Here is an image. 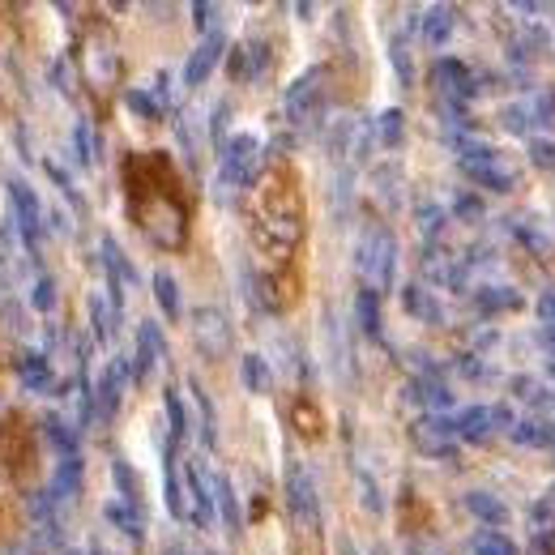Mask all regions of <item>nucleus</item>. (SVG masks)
Listing matches in <instances>:
<instances>
[{
	"instance_id": "f257e3e1",
	"label": "nucleus",
	"mask_w": 555,
	"mask_h": 555,
	"mask_svg": "<svg viewBox=\"0 0 555 555\" xmlns=\"http://www.w3.org/2000/svg\"><path fill=\"white\" fill-rule=\"evenodd\" d=\"M355 269H359L363 287H372L376 295L393 291V282H398V235L389 227H368L359 235Z\"/></svg>"
},
{
	"instance_id": "f03ea898",
	"label": "nucleus",
	"mask_w": 555,
	"mask_h": 555,
	"mask_svg": "<svg viewBox=\"0 0 555 555\" xmlns=\"http://www.w3.org/2000/svg\"><path fill=\"white\" fill-rule=\"evenodd\" d=\"M457 150H462L457 163L479 188H491V193H513L517 188V167L500 150L483 146V141H457Z\"/></svg>"
},
{
	"instance_id": "7ed1b4c3",
	"label": "nucleus",
	"mask_w": 555,
	"mask_h": 555,
	"mask_svg": "<svg viewBox=\"0 0 555 555\" xmlns=\"http://www.w3.org/2000/svg\"><path fill=\"white\" fill-rule=\"evenodd\" d=\"M261 163H265V150L252 133H235L231 141H222V167H218V180L227 188H248L257 184L261 176Z\"/></svg>"
},
{
	"instance_id": "20e7f679",
	"label": "nucleus",
	"mask_w": 555,
	"mask_h": 555,
	"mask_svg": "<svg viewBox=\"0 0 555 555\" xmlns=\"http://www.w3.org/2000/svg\"><path fill=\"white\" fill-rule=\"evenodd\" d=\"M282 491H287V509L295 517V526L321 530V496H316V479H312V470L304 462H291L287 466Z\"/></svg>"
},
{
	"instance_id": "39448f33",
	"label": "nucleus",
	"mask_w": 555,
	"mask_h": 555,
	"mask_svg": "<svg viewBox=\"0 0 555 555\" xmlns=\"http://www.w3.org/2000/svg\"><path fill=\"white\" fill-rule=\"evenodd\" d=\"M325 107V69L312 65L295 77V82L287 86V99H282V111H287L291 124H312L316 116H321Z\"/></svg>"
},
{
	"instance_id": "423d86ee",
	"label": "nucleus",
	"mask_w": 555,
	"mask_h": 555,
	"mask_svg": "<svg viewBox=\"0 0 555 555\" xmlns=\"http://www.w3.org/2000/svg\"><path fill=\"white\" fill-rule=\"evenodd\" d=\"M193 346L201 351V359H210V363H218V359H227V351H231V321H227V312H222L218 304H201L197 312H193Z\"/></svg>"
},
{
	"instance_id": "0eeeda50",
	"label": "nucleus",
	"mask_w": 555,
	"mask_h": 555,
	"mask_svg": "<svg viewBox=\"0 0 555 555\" xmlns=\"http://www.w3.org/2000/svg\"><path fill=\"white\" fill-rule=\"evenodd\" d=\"M5 188H9L13 227H18V235L26 240V248L35 252V248H39V235H43V201H39L35 188H30L26 180H18V176H13Z\"/></svg>"
},
{
	"instance_id": "6e6552de",
	"label": "nucleus",
	"mask_w": 555,
	"mask_h": 555,
	"mask_svg": "<svg viewBox=\"0 0 555 555\" xmlns=\"http://www.w3.org/2000/svg\"><path fill=\"white\" fill-rule=\"evenodd\" d=\"M410 444L423 453V457H453L457 453V432H453V419H444V415H423L410 423Z\"/></svg>"
},
{
	"instance_id": "1a4fd4ad",
	"label": "nucleus",
	"mask_w": 555,
	"mask_h": 555,
	"mask_svg": "<svg viewBox=\"0 0 555 555\" xmlns=\"http://www.w3.org/2000/svg\"><path fill=\"white\" fill-rule=\"evenodd\" d=\"M133 380V359L129 355H116L103 368L99 376V389H94V406H99V419L111 423L116 419V410H120V398H124V385Z\"/></svg>"
},
{
	"instance_id": "9d476101",
	"label": "nucleus",
	"mask_w": 555,
	"mask_h": 555,
	"mask_svg": "<svg viewBox=\"0 0 555 555\" xmlns=\"http://www.w3.org/2000/svg\"><path fill=\"white\" fill-rule=\"evenodd\" d=\"M432 77H436V86H440V94H444V103H449V107H466V99L479 90V86H474L470 65H466V60H457V56H440L432 65Z\"/></svg>"
},
{
	"instance_id": "9b49d317",
	"label": "nucleus",
	"mask_w": 555,
	"mask_h": 555,
	"mask_svg": "<svg viewBox=\"0 0 555 555\" xmlns=\"http://www.w3.org/2000/svg\"><path fill=\"white\" fill-rule=\"evenodd\" d=\"M184 491H188V521L197 530H210L214 526V487H210V474H205L201 462H188L184 466Z\"/></svg>"
},
{
	"instance_id": "f8f14e48",
	"label": "nucleus",
	"mask_w": 555,
	"mask_h": 555,
	"mask_svg": "<svg viewBox=\"0 0 555 555\" xmlns=\"http://www.w3.org/2000/svg\"><path fill=\"white\" fill-rule=\"evenodd\" d=\"M222 52H227V35H222V30H210V35H205V39L193 47V56H188V65H184V86H188V90L205 86V77L218 69Z\"/></svg>"
},
{
	"instance_id": "ddd939ff",
	"label": "nucleus",
	"mask_w": 555,
	"mask_h": 555,
	"mask_svg": "<svg viewBox=\"0 0 555 555\" xmlns=\"http://www.w3.org/2000/svg\"><path fill=\"white\" fill-rule=\"evenodd\" d=\"M167 355V338H163V329H158V321H141L137 325V351L129 355L133 359V380L141 385L150 372H154V363Z\"/></svg>"
},
{
	"instance_id": "4468645a",
	"label": "nucleus",
	"mask_w": 555,
	"mask_h": 555,
	"mask_svg": "<svg viewBox=\"0 0 555 555\" xmlns=\"http://www.w3.org/2000/svg\"><path fill=\"white\" fill-rule=\"evenodd\" d=\"M103 261H107V287H111V308L124 304V287H133L137 282V269L129 265V257L120 252V244L103 235Z\"/></svg>"
},
{
	"instance_id": "2eb2a0df",
	"label": "nucleus",
	"mask_w": 555,
	"mask_h": 555,
	"mask_svg": "<svg viewBox=\"0 0 555 555\" xmlns=\"http://www.w3.org/2000/svg\"><path fill=\"white\" fill-rule=\"evenodd\" d=\"M82 479H86L82 453L60 457V462H56V474H52V487H47V500H52V504H69V500H77V491H82Z\"/></svg>"
},
{
	"instance_id": "dca6fc26",
	"label": "nucleus",
	"mask_w": 555,
	"mask_h": 555,
	"mask_svg": "<svg viewBox=\"0 0 555 555\" xmlns=\"http://www.w3.org/2000/svg\"><path fill=\"white\" fill-rule=\"evenodd\" d=\"M13 372H18L22 389H30V393H47V389L56 385L52 363H47V355H43V351H22V355H18V363H13Z\"/></svg>"
},
{
	"instance_id": "f3484780",
	"label": "nucleus",
	"mask_w": 555,
	"mask_h": 555,
	"mask_svg": "<svg viewBox=\"0 0 555 555\" xmlns=\"http://www.w3.org/2000/svg\"><path fill=\"white\" fill-rule=\"evenodd\" d=\"M406 402L427 406L432 415H444V410L453 406V393H449V385H444V380H436V376H419V380H410V385H406Z\"/></svg>"
},
{
	"instance_id": "a211bd4d",
	"label": "nucleus",
	"mask_w": 555,
	"mask_h": 555,
	"mask_svg": "<svg viewBox=\"0 0 555 555\" xmlns=\"http://www.w3.org/2000/svg\"><path fill=\"white\" fill-rule=\"evenodd\" d=\"M466 513L479 521L483 530H496L509 521V504H504L500 496H491V491H466Z\"/></svg>"
},
{
	"instance_id": "6ab92c4d",
	"label": "nucleus",
	"mask_w": 555,
	"mask_h": 555,
	"mask_svg": "<svg viewBox=\"0 0 555 555\" xmlns=\"http://www.w3.org/2000/svg\"><path fill=\"white\" fill-rule=\"evenodd\" d=\"M210 487H214V513L222 517L227 534H240L244 530V517H240V496H235L231 479H227V474H214Z\"/></svg>"
},
{
	"instance_id": "aec40b11",
	"label": "nucleus",
	"mask_w": 555,
	"mask_h": 555,
	"mask_svg": "<svg viewBox=\"0 0 555 555\" xmlns=\"http://www.w3.org/2000/svg\"><path fill=\"white\" fill-rule=\"evenodd\" d=\"M103 517L107 526H116L120 534H129L133 543H141V534H146V517H141V504H129V500H107L103 504Z\"/></svg>"
},
{
	"instance_id": "412c9836",
	"label": "nucleus",
	"mask_w": 555,
	"mask_h": 555,
	"mask_svg": "<svg viewBox=\"0 0 555 555\" xmlns=\"http://www.w3.org/2000/svg\"><path fill=\"white\" fill-rule=\"evenodd\" d=\"M402 308L415 316V321H423V325H440L444 321V308H440V299L427 291V287H419V282H410V287H402Z\"/></svg>"
},
{
	"instance_id": "4be33fe9",
	"label": "nucleus",
	"mask_w": 555,
	"mask_h": 555,
	"mask_svg": "<svg viewBox=\"0 0 555 555\" xmlns=\"http://www.w3.org/2000/svg\"><path fill=\"white\" fill-rule=\"evenodd\" d=\"M453 432H457V440H466V444L487 440L491 432H496V423H491V406H466L462 415L453 419Z\"/></svg>"
},
{
	"instance_id": "5701e85b",
	"label": "nucleus",
	"mask_w": 555,
	"mask_h": 555,
	"mask_svg": "<svg viewBox=\"0 0 555 555\" xmlns=\"http://www.w3.org/2000/svg\"><path fill=\"white\" fill-rule=\"evenodd\" d=\"M269 69V47L265 43H248L231 56V77L235 82H257V77Z\"/></svg>"
},
{
	"instance_id": "b1692460",
	"label": "nucleus",
	"mask_w": 555,
	"mask_h": 555,
	"mask_svg": "<svg viewBox=\"0 0 555 555\" xmlns=\"http://www.w3.org/2000/svg\"><path fill=\"white\" fill-rule=\"evenodd\" d=\"M509 436L517 444H526V449H551V444H555V423L551 419H517L509 427Z\"/></svg>"
},
{
	"instance_id": "393cba45",
	"label": "nucleus",
	"mask_w": 555,
	"mask_h": 555,
	"mask_svg": "<svg viewBox=\"0 0 555 555\" xmlns=\"http://www.w3.org/2000/svg\"><path fill=\"white\" fill-rule=\"evenodd\" d=\"M453 26H457V9L453 5H432L423 18V39L432 47H444L453 39Z\"/></svg>"
},
{
	"instance_id": "a878e982",
	"label": "nucleus",
	"mask_w": 555,
	"mask_h": 555,
	"mask_svg": "<svg viewBox=\"0 0 555 555\" xmlns=\"http://www.w3.org/2000/svg\"><path fill=\"white\" fill-rule=\"evenodd\" d=\"M474 308H479L483 316H500V312L521 308V295L513 287H479L474 291Z\"/></svg>"
},
{
	"instance_id": "bb28decb",
	"label": "nucleus",
	"mask_w": 555,
	"mask_h": 555,
	"mask_svg": "<svg viewBox=\"0 0 555 555\" xmlns=\"http://www.w3.org/2000/svg\"><path fill=\"white\" fill-rule=\"evenodd\" d=\"M188 389H193V402L201 410V444H205V449H218V415H214L210 393L201 389V380H188Z\"/></svg>"
},
{
	"instance_id": "cd10ccee",
	"label": "nucleus",
	"mask_w": 555,
	"mask_h": 555,
	"mask_svg": "<svg viewBox=\"0 0 555 555\" xmlns=\"http://www.w3.org/2000/svg\"><path fill=\"white\" fill-rule=\"evenodd\" d=\"M86 308H90V325H94V342H111L116 338V308L107 304V299L94 291L90 299H86Z\"/></svg>"
},
{
	"instance_id": "c85d7f7f",
	"label": "nucleus",
	"mask_w": 555,
	"mask_h": 555,
	"mask_svg": "<svg viewBox=\"0 0 555 555\" xmlns=\"http://www.w3.org/2000/svg\"><path fill=\"white\" fill-rule=\"evenodd\" d=\"M355 321L368 338H380V295L372 287H359L355 295Z\"/></svg>"
},
{
	"instance_id": "c756f323",
	"label": "nucleus",
	"mask_w": 555,
	"mask_h": 555,
	"mask_svg": "<svg viewBox=\"0 0 555 555\" xmlns=\"http://www.w3.org/2000/svg\"><path fill=\"white\" fill-rule=\"evenodd\" d=\"M154 299H158V308H163L167 321H176V316L184 312V304H180V282L171 278L167 269H158V274H154Z\"/></svg>"
},
{
	"instance_id": "7c9ffc66",
	"label": "nucleus",
	"mask_w": 555,
	"mask_h": 555,
	"mask_svg": "<svg viewBox=\"0 0 555 555\" xmlns=\"http://www.w3.org/2000/svg\"><path fill=\"white\" fill-rule=\"evenodd\" d=\"M470 551H474V555H521L517 543H513V538L504 534V530H474Z\"/></svg>"
},
{
	"instance_id": "2f4dec72",
	"label": "nucleus",
	"mask_w": 555,
	"mask_h": 555,
	"mask_svg": "<svg viewBox=\"0 0 555 555\" xmlns=\"http://www.w3.org/2000/svg\"><path fill=\"white\" fill-rule=\"evenodd\" d=\"M402 133H406V116L398 107H385L376 116V141L380 146H389V150H398L402 146Z\"/></svg>"
},
{
	"instance_id": "473e14b6",
	"label": "nucleus",
	"mask_w": 555,
	"mask_h": 555,
	"mask_svg": "<svg viewBox=\"0 0 555 555\" xmlns=\"http://www.w3.org/2000/svg\"><path fill=\"white\" fill-rule=\"evenodd\" d=\"M43 436H47V444H52L60 457H73V453H77V432H73L65 419L47 415V419H43Z\"/></svg>"
},
{
	"instance_id": "72a5a7b5",
	"label": "nucleus",
	"mask_w": 555,
	"mask_h": 555,
	"mask_svg": "<svg viewBox=\"0 0 555 555\" xmlns=\"http://www.w3.org/2000/svg\"><path fill=\"white\" fill-rule=\"evenodd\" d=\"M163 406H167V444H171V449H180V440L188 436V415H184V398H180V393L176 389H167V398H163Z\"/></svg>"
},
{
	"instance_id": "f704fd0d",
	"label": "nucleus",
	"mask_w": 555,
	"mask_h": 555,
	"mask_svg": "<svg viewBox=\"0 0 555 555\" xmlns=\"http://www.w3.org/2000/svg\"><path fill=\"white\" fill-rule=\"evenodd\" d=\"M240 380H244L248 393H265V389H269V363H265L257 351H248V355L240 359Z\"/></svg>"
},
{
	"instance_id": "c9c22d12",
	"label": "nucleus",
	"mask_w": 555,
	"mask_h": 555,
	"mask_svg": "<svg viewBox=\"0 0 555 555\" xmlns=\"http://www.w3.org/2000/svg\"><path fill=\"white\" fill-rule=\"evenodd\" d=\"M111 479H116V491H120V500H129V504H141V483H137V474H133V466L124 462V457H111Z\"/></svg>"
},
{
	"instance_id": "e433bc0d",
	"label": "nucleus",
	"mask_w": 555,
	"mask_h": 555,
	"mask_svg": "<svg viewBox=\"0 0 555 555\" xmlns=\"http://www.w3.org/2000/svg\"><path fill=\"white\" fill-rule=\"evenodd\" d=\"M415 222H419L423 240H436V235L444 231V222H449V214H444V205H436V201H419L415 205Z\"/></svg>"
},
{
	"instance_id": "4c0bfd02",
	"label": "nucleus",
	"mask_w": 555,
	"mask_h": 555,
	"mask_svg": "<svg viewBox=\"0 0 555 555\" xmlns=\"http://www.w3.org/2000/svg\"><path fill=\"white\" fill-rule=\"evenodd\" d=\"M73 146H77V163H99V133L90 129V120H77L73 124Z\"/></svg>"
},
{
	"instance_id": "58836bf2",
	"label": "nucleus",
	"mask_w": 555,
	"mask_h": 555,
	"mask_svg": "<svg viewBox=\"0 0 555 555\" xmlns=\"http://www.w3.org/2000/svg\"><path fill=\"white\" fill-rule=\"evenodd\" d=\"M530 120H534V124H543L547 133H555V90H551V86H547V90L534 99V107H530Z\"/></svg>"
},
{
	"instance_id": "ea45409f",
	"label": "nucleus",
	"mask_w": 555,
	"mask_h": 555,
	"mask_svg": "<svg viewBox=\"0 0 555 555\" xmlns=\"http://www.w3.org/2000/svg\"><path fill=\"white\" fill-rule=\"evenodd\" d=\"M30 304H35L39 312H52V308H56V278H52V274H39V278H35Z\"/></svg>"
},
{
	"instance_id": "a19ab883",
	"label": "nucleus",
	"mask_w": 555,
	"mask_h": 555,
	"mask_svg": "<svg viewBox=\"0 0 555 555\" xmlns=\"http://www.w3.org/2000/svg\"><path fill=\"white\" fill-rule=\"evenodd\" d=\"M389 60H393V69H398V77H402V86H410V82H415V65H410L406 39H393V43H389Z\"/></svg>"
},
{
	"instance_id": "79ce46f5",
	"label": "nucleus",
	"mask_w": 555,
	"mask_h": 555,
	"mask_svg": "<svg viewBox=\"0 0 555 555\" xmlns=\"http://www.w3.org/2000/svg\"><path fill=\"white\" fill-rule=\"evenodd\" d=\"M124 103H129L137 116H146V120H158V111H163V103H158L154 94H146V90H129V94H124Z\"/></svg>"
},
{
	"instance_id": "37998d69",
	"label": "nucleus",
	"mask_w": 555,
	"mask_h": 555,
	"mask_svg": "<svg viewBox=\"0 0 555 555\" xmlns=\"http://www.w3.org/2000/svg\"><path fill=\"white\" fill-rule=\"evenodd\" d=\"M453 214L462 218V222H479V218H483V197H479V193H457Z\"/></svg>"
},
{
	"instance_id": "c03bdc74",
	"label": "nucleus",
	"mask_w": 555,
	"mask_h": 555,
	"mask_svg": "<svg viewBox=\"0 0 555 555\" xmlns=\"http://www.w3.org/2000/svg\"><path fill=\"white\" fill-rule=\"evenodd\" d=\"M500 124H504L509 133H517V137L530 133V107H517V103L504 107V111H500Z\"/></svg>"
},
{
	"instance_id": "a18cd8bd",
	"label": "nucleus",
	"mask_w": 555,
	"mask_h": 555,
	"mask_svg": "<svg viewBox=\"0 0 555 555\" xmlns=\"http://www.w3.org/2000/svg\"><path fill=\"white\" fill-rule=\"evenodd\" d=\"M47 176H52L56 180V188H60V193H65L73 205H77V210H82V197H77V188H73V180H69V171L65 167H60L56 163V158H47Z\"/></svg>"
},
{
	"instance_id": "49530a36",
	"label": "nucleus",
	"mask_w": 555,
	"mask_h": 555,
	"mask_svg": "<svg viewBox=\"0 0 555 555\" xmlns=\"http://www.w3.org/2000/svg\"><path fill=\"white\" fill-rule=\"evenodd\" d=\"M530 163L543 167V171H555V141H547V137L530 141Z\"/></svg>"
},
{
	"instance_id": "de8ad7c7",
	"label": "nucleus",
	"mask_w": 555,
	"mask_h": 555,
	"mask_svg": "<svg viewBox=\"0 0 555 555\" xmlns=\"http://www.w3.org/2000/svg\"><path fill=\"white\" fill-rule=\"evenodd\" d=\"M359 491H363V509L368 513H385V500H380V487L372 483V474H359Z\"/></svg>"
},
{
	"instance_id": "09e8293b",
	"label": "nucleus",
	"mask_w": 555,
	"mask_h": 555,
	"mask_svg": "<svg viewBox=\"0 0 555 555\" xmlns=\"http://www.w3.org/2000/svg\"><path fill=\"white\" fill-rule=\"evenodd\" d=\"M513 389H517L521 402H543V385H538V380H530V376H517Z\"/></svg>"
},
{
	"instance_id": "8fccbe9b",
	"label": "nucleus",
	"mask_w": 555,
	"mask_h": 555,
	"mask_svg": "<svg viewBox=\"0 0 555 555\" xmlns=\"http://www.w3.org/2000/svg\"><path fill=\"white\" fill-rule=\"evenodd\" d=\"M538 316H543V325L555 329V287L538 295Z\"/></svg>"
},
{
	"instance_id": "3c124183",
	"label": "nucleus",
	"mask_w": 555,
	"mask_h": 555,
	"mask_svg": "<svg viewBox=\"0 0 555 555\" xmlns=\"http://www.w3.org/2000/svg\"><path fill=\"white\" fill-rule=\"evenodd\" d=\"M193 18H197V26H201V30H205V26L214 30V18H218V5H205V0H197V5H193Z\"/></svg>"
},
{
	"instance_id": "603ef678",
	"label": "nucleus",
	"mask_w": 555,
	"mask_h": 555,
	"mask_svg": "<svg viewBox=\"0 0 555 555\" xmlns=\"http://www.w3.org/2000/svg\"><path fill=\"white\" fill-rule=\"evenodd\" d=\"M231 116V103H218L214 107V120H210V129H214V146L222 150V120H227Z\"/></svg>"
},
{
	"instance_id": "864d4df0",
	"label": "nucleus",
	"mask_w": 555,
	"mask_h": 555,
	"mask_svg": "<svg viewBox=\"0 0 555 555\" xmlns=\"http://www.w3.org/2000/svg\"><path fill=\"white\" fill-rule=\"evenodd\" d=\"M372 555H389V551H385V547H376V551H372Z\"/></svg>"
},
{
	"instance_id": "5fc2aeb1",
	"label": "nucleus",
	"mask_w": 555,
	"mask_h": 555,
	"mask_svg": "<svg viewBox=\"0 0 555 555\" xmlns=\"http://www.w3.org/2000/svg\"><path fill=\"white\" fill-rule=\"evenodd\" d=\"M551 372H555V363H551Z\"/></svg>"
}]
</instances>
